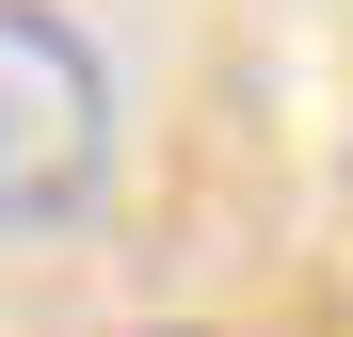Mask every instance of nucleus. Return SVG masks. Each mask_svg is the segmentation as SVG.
Listing matches in <instances>:
<instances>
[{"label":"nucleus","instance_id":"f257e3e1","mask_svg":"<svg viewBox=\"0 0 353 337\" xmlns=\"http://www.w3.org/2000/svg\"><path fill=\"white\" fill-rule=\"evenodd\" d=\"M112 193V65L81 48V17L0 0V241H65Z\"/></svg>","mask_w":353,"mask_h":337}]
</instances>
